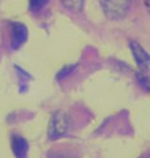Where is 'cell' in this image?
I'll list each match as a JSON object with an SVG mask.
<instances>
[{
    "instance_id": "1",
    "label": "cell",
    "mask_w": 150,
    "mask_h": 158,
    "mask_svg": "<svg viewBox=\"0 0 150 158\" xmlns=\"http://www.w3.org/2000/svg\"><path fill=\"white\" fill-rule=\"evenodd\" d=\"M132 0H100L103 12L109 20H121L128 15Z\"/></svg>"
},
{
    "instance_id": "2",
    "label": "cell",
    "mask_w": 150,
    "mask_h": 158,
    "mask_svg": "<svg viewBox=\"0 0 150 158\" xmlns=\"http://www.w3.org/2000/svg\"><path fill=\"white\" fill-rule=\"evenodd\" d=\"M69 129V117L63 111H56L49 123L48 135L50 140H58L66 135Z\"/></svg>"
},
{
    "instance_id": "3",
    "label": "cell",
    "mask_w": 150,
    "mask_h": 158,
    "mask_svg": "<svg viewBox=\"0 0 150 158\" xmlns=\"http://www.w3.org/2000/svg\"><path fill=\"white\" fill-rule=\"evenodd\" d=\"M131 50L136 59L137 65L142 71H150V54L136 41H131Z\"/></svg>"
},
{
    "instance_id": "4",
    "label": "cell",
    "mask_w": 150,
    "mask_h": 158,
    "mask_svg": "<svg viewBox=\"0 0 150 158\" xmlns=\"http://www.w3.org/2000/svg\"><path fill=\"white\" fill-rule=\"evenodd\" d=\"M11 36H12V42H11L12 49H19L27 41L28 29L21 23H12L11 24Z\"/></svg>"
},
{
    "instance_id": "5",
    "label": "cell",
    "mask_w": 150,
    "mask_h": 158,
    "mask_svg": "<svg viewBox=\"0 0 150 158\" xmlns=\"http://www.w3.org/2000/svg\"><path fill=\"white\" fill-rule=\"evenodd\" d=\"M29 150L28 142L21 136H13L12 137V152L16 158H27Z\"/></svg>"
},
{
    "instance_id": "6",
    "label": "cell",
    "mask_w": 150,
    "mask_h": 158,
    "mask_svg": "<svg viewBox=\"0 0 150 158\" xmlns=\"http://www.w3.org/2000/svg\"><path fill=\"white\" fill-rule=\"evenodd\" d=\"M63 7L69 9L70 12H81L82 8H83V3L84 0H61Z\"/></svg>"
},
{
    "instance_id": "7",
    "label": "cell",
    "mask_w": 150,
    "mask_h": 158,
    "mask_svg": "<svg viewBox=\"0 0 150 158\" xmlns=\"http://www.w3.org/2000/svg\"><path fill=\"white\" fill-rule=\"evenodd\" d=\"M134 77H136V81L140 86H141L145 91H149L150 92V77L146 75L145 73H140L137 71L134 74Z\"/></svg>"
},
{
    "instance_id": "8",
    "label": "cell",
    "mask_w": 150,
    "mask_h": 158,
    "mask_svg": "<svg viewBox=\"0 0 150 158\" xmlns=\"http://www.w3.org/2000/svg\"><path fill=\"white\" fill-rule=\"evenodd\" d=\"M49 3V0H29V8L32 12H38Z\"/></svg>"
},
{
    "instance_id": "9",
    "label": "cell",
    "mask_w": 150,
    "mask_h": 158,
    "mask_svg": "<svg viewBox=\"0 0 150 158\" xmlns=\"http://www.w3.org/2000/svg\"><path fill=\"white\" fill-rule=\"evenodd\" d=\"M75 67H77V65H69V66H65L63 69H61V71L57 74V79H58V81H62V79H65L66 77H69L71 73H74Z\"/></svg>"
},
{
    "instance_id": "10",
    "label": "cell",
    "mask_w": 150,
    "mask_h": 158,
    "mask_svg": "<svg viewBox=\"0 0 150 158\" xmlns=\"http://www.w3.org/2000/svg\"><path fill=\"white\" fill-rule=\"evenodd\" d=\"M145 6H146V8L150 9V0H145Z\"/></svg>"
}]
</instances>
